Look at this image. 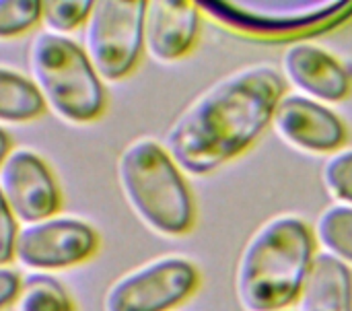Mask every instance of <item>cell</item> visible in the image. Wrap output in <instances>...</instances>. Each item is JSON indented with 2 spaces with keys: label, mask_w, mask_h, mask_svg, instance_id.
<instances>
[{
  "label": "cell",
  "mask_w": 352,
  "mask_h": 311,
  "mask_svg": "<svg viewBox=\"0 0 352 311\" xmlns=\"http://www.w3.org/2000/svg\"><path fill=\"white\" fill-rule=\"evenodd\" d=\"M12 311H74V303L54 277L29 275L23 279Z\"/></svg>",
  "instance_id": "16"
},
{
  "label": "cell",
  "mask_w": 352,
  "mask_h": 311,
  "mask_svg": "<svg viewBox=\"0 0 352 311\" xmlns=\"http://www.w3.org/2000/svg\"><path fill=\"white\" fill-rule=\"evenodd\" d=\"M29 78L45 109L68 124H91L105 114V85L72 37L37 31L27 52Z\"/></svg>",
  "instance_id": "4"
},
{
  "label": "cell",
  "mask_w": 352,
  "mask_h": 311,
  "mask_svg": "<svg viewBox=\"0 0 352 311\" xmlns=\"http://www.w3.org/2000/svg\"><path fill=\"white\" fill-rule=\"evenodd\" d=\"M316 237L326 254L352 266V206L334 204L324 211L316 225Z\"/></svg>",
  "instance_id": "15"
},
{
  "label": "cell",
  "mask_w": 352,
  "mask_h": 311,
  "mask_svg": "<svg viewBox=\"0 0 352 311\" xmlns=\"http://www.w3.org/2000/svg\"><path fill=\"white\" fill-rule=\"evenodd\" d=\"M10 151H12V138H10V134L0 126V165L4 163V159L8 157Z\"/></svg>",
  "instance_id": "22"
},
{
  "label": "cell",
  "mask_w": 352,
  "mask_h": 311,
  "mask_svg": "<svg viewBox=\"0 0 352 311\" xmlns=\"http://www.w3.org/2000/svg\"><path fill=\"white\" fill-rule=\"evenodd\" d=\"M316 237L305 221L276 217L262 225L237 264L235 291L245 311H283L305 287L316 260Z\"/></svg>",
  "instance_id": "2"
},
{
  "label": "cell",
  "mask_w": 352,
  "mask_h": 311,
  "mask_svg": "<svg viewBox=\"0 0 352 311\" xmlns=\"http://www.w3.org/2000/svg\"><path fill=\"white\" fill-rule=\"evenodd\" d=\"M0 194L19 225L54 217L62 206L52 167L39 153L23 147L12 149L0 165Z\"/></svg>",
  "instance_id": "9"
},
{
  "label": "cell",
  "mask_w": 352,
  "mask_h": 311,
  "mask_svg": "<svg viewBox=\"0 0 352 311\" xmlns=\"http://www.w3.org/2000/svg\"><path fill=\"white\" fill-rule=\"evenodd\" d=\"M116 178L128 206L151 231L179 237L194 227L192 190L163 142L155 138L128 142L116 163Z\"/></svg>",
  "instance_id": "3"
},
{
  "label": "cell",
  "mask_w": 352,
  "mask_h": 311,
  "mask_svg": "<svg viewBox=\"0 0 352 311\" xmlns=\"http://www.w3.org/2000/svg\"><path fill=\"white\" fill-rule=\"evenodd\" d=\"M200 285L198 268L184 256H161L118 277L103 295V311H173Z\"/></svg>",
  "instance_id": "7"
},
{
  "label": "cell",
  "mask_w": 352,
  "mask_h": 311,
  "mask_svg": "<svg viewBox=\"0 0 352 311\" xmlns=\"http://www.w3.org/2000/svg\"><path fill=\"white\" fill-rule=\"evenodd\" d=\"M45 105L31 78L12 68L0 66V126L37 120Z\"/></svg>",
  "instance_id": "14"
},
{
  "label": "cell",
  "mask_w": 352,
  "mask_h": 311,
  "mask_svg": "<svg viewBox=\"0 0 352 311\" xmlns=\"http://www.w3.org/2000/svg\"><path fill=\"white\" fill-rule=\"evenodd\" d=\"M99 244V233L91 223L54 215L19 227L14 262L31 275H50L91 260Z\"/></svg>",
  "instance_id": "8"
},
{
  "label": "cell",
  "mask_w": 352,
  "mask_h": 311,
  "mask_svg": "<svg viewBox=\"0 0 352 311\" xmlns=\"http://www.w3.org/2000/svg\"><path fill=\"white\" fill-rule=\"evenodd\" d=\"M299 299V311H352L351 268L326 252L318 254Z\"/></svg>",
  "instance_id": "13"
},
{
  "label": "cell",
  "mask_w": 352,
  "mask_h": 311,
  "mask_svg": "<svg viewBox=\"0 0 352 311\" xmlns=\"http://www.w3.org/2000/svg\"><path fill=\"white\" fill-rule=\"evenodd\" d=\"M322 180L338 202L352 206V149L338 151L326 161Z\"/></svg>",
  "instance_id": "19"
},
{
  "label": "cell",
  "mask_w": 352,
  "mask_h": 311,
  "mask_svg": "<svg viewBox=\"0 0 352 311\" xmlns=\"http://www.w3.org/2000/svg\"><path fill=\"white\" fill-rule=\"evenodd\" d=\"M41 23L39 0H0V41L21 37Z\"/></svg>",
  "instance_id": "18"
},
{
  "label": "cell",
  "mask_w": 352,
  "mask_h": 311,
  "mask_svg": "<svg viewBox=\"0 0 352 311\" xmlns=\"http://www.w3.org/2000/svg\"><path fill=\"white\" fill-rule=\"evenodd\" d=\"M202 12L190 0H151L144 10V54L171 64L186 58L200 35Z\"/></svg>",
  "instance_id": "11"
},
{
  "label": "cell",
  "mask_w": 352,
  "mask_h": 311,
  "mask_svg": "<svg viewBox=\"0 0 352 311\" xmlns=\"http://www.w3.org/2000/svg\"><path fill=\"white\" fill-rule=\"evenodd\" d=\"M91 8V0H43L39 25L47 33L70 37V33L82 31Z\"/></svg>",
  "instance_id": "17"
},
{
  "label": "cell",
  "mask_w": 352,
  "mask_h": 311,
  "mask_svg": "<svg viewBox=\"0 0 352 311\" xmlns=\"http://www.w3.org/2000/svg\"><path fill=\"white\" fill-rule=\"evenodd\" d=\"M283 311H291V310H283Z\"/></svg>",
  "instance_id": "23"
},
{
  "label": "cell",
  "mask_w": 352,
  "mask_h": 311,
  "mask_svg": "<svg viewBox=\"0 0 352 311\" xmlns=\"http://www.w3.org/2000/svg\"><path fill=\"white\" fill-rule=\"evenodd\" d=\"M19 221L6 206L2 194H0V266H8L14 262V246L19 235Z\"/></svg>",
  "instance_id": "20"
},
{
  "label": "cell",
  "mask_w": 352,
  "mask_h": 311,
  "mask_svg": "<svg viewBox=\"0 0 352 311\" xmlns=\"http://www.w3.org/2000/svg\"><path fill=\"white\" fill-rule=\"evenodd\" d=\"M196 4L200 12L231 31L266 39L314 35L352 19L351 0H208Z\"/></svg>",
  "instance_id": "5"
},
{
  "label": "cell",
  "mask_w": 352,
  "mask_h": 311,
  "mask_svg": "<svg viewBox=\"0 0 352 311\" xmlns=\"http://www.w3.org/2000/svg\"><path fill=\"white\" fill-rule=\"evenodd\" d=\"M283 95V76L272 66L241 68L200 93L171 124L163 147L184 173L208 175L264 134Z\"/></svg>",
  "instance_id": "1"
},
{
  "label": "cell",
  "mask_w": 352,
  "mask_h": 311,
  "mask_svg": "<svg viewBox=\"0 0 352 311\" xmlns=\"http://www.w3.org/2000/svg\"><path fill=\"white\" fill-rule=\"evenodd\" d=\"M272 124L285 142L316 155L336 153L346 140V126L330 107L297 93L280 97Z\"/></svg>",
  "instance_id": "10"
},
{
  "label": "cell",
  "mask_w": 352,
  "mask_h": 311,
  "mask_svg": "<svg viewBox=\"0 0 352 311\" xmlns=\"http://www.w3.org/2000/svg\"><path fill=\"white\" fill-rule=\"evenodd\" d=\"M146 0H95L82 27V50L99 78H128L144 54Z\"/></svg>",
  "instance_id": "6"
},
{
  "label": "cell",
  "mask_w": 352,
  "mask_h": 311,
  "mask_svg": "<svg viewBox=\"0 0 352 311\" xmlns=\"http://www.w3.org/2000/svg\"><path fill=\"white\" fill-rule=\"evenodd\" d=\"M23 287L21 275L10 266H0V311L8 310L19 299Z\"/></svg>",
  "instance_id": "21"
},
{
  "label": "cell",
  "mask_w": 352,
  "mask_h": 311,
  "mask_svg": "<svg viewBox=\"0 0 352 311\" xmlns=\"http://www.w3.org/2000/svg\"><path fill=\"white\" fill-rule=\"evenodd\" d=\"M283 72L303 97L320 103H338L351 93L352 81L346 68L318 45H291L283 56Z\"/></svg>",
  "instance_id": "12"
}]
</instances>
